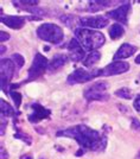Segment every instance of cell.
<instances>
[{
  "mask_svg": "<svg viewBox=\"0 0 140 159\" xmlns=\"http://www.w3.org/2000/svg\"><path fill=\"white\" fill-rule=\"evenodd\" d=\"M129 63L124 61H114L111 64L105 66L100 71V75L102 76H113V75H120L129 70Z\"/></svg>",
  "mask_w": 140,
  "mask_h": 159,
  "instance_id": "cell-7",
  "label": "cell"
},
{
  "mask_svg": "<svg viewBox=\"0 0 140 159\" xmlns=\"http://www.w3.org/2000/svg\"><path fill=\"white\" fill-rule=\"evenodd\" d=\"M5 49H6V48L4 47V45H1V55L5 52Z\"/></svg>",
  "mask_w": 140,
  "mask_h": 159,
  "instance_id": "cell-32",
  "label": "cell"
},
{
  "mask_svg": "<svg viewBox=\"0 0 140 159\" xmlns=\"http://www.w3.org/2000/svg\"><path fill=\"white\" fill-rule=\"evenodd\" d=\"M135 159H140V150H139V152H138V154H137V157H135Z\"/></svg>",
  "mask_w": 140,
  "mask_h": 159,
  "instance_id": "cell-33",
  "label": "cell"
},
{
  "mask_svg": "<svg viewBox=\"0 0 140 159\" xmlns=\"http://www.w3.org/2000/svg\"><path fill=\"white\" fill-rule=\"evenodd\" d=\"M101 58V53L99 51H92V52L88 55L87 57L83 60V66H95Z\"/></svg>",
  "mask_w": 140,
  "mask_h": 159,
  "instance_id": "cell-18",
  "label": "cell"
},
{
  "mask_svg": "<svg viewBox=\"0 0 140 159\" xmlns=\"http://www.w3.org/2000/svg\"><path fill=\"white\" fill-rule=\"evenodd\" d=\"M11 60L13 61L14 66H16V68H17L18 70L24 66V57H23L20 53H13V55L11 56Z\"/></svg>",
  "mask_w": 140,
  "mask_h": 159,
  "instance_id": "cell-22",
  "label": "cell"
},
{
  "mask_svg": "<svg viewBox=\"0 0 140 159\" xmlns=\"http://www.w3.org/2000/svg\"><path fill=\"white\" fill-rule=\"evenodd\" d=\"M118 4L119 2H116V1H99V0L90 1V2H88V12H97L100 10L114 6V5H118Z\"/></svg>",
  "mask_w": 140,
  "mask_h": 159,
  "instance_id": "cell-16",
  "label": "cell"
},
{
  "mask_svg": "<svg viewBox=\"0 0 140 159\" xmlns=\"http://www.w3.org/2000/svg\"><path fill=\"white\" fill-rule=\"evenodd\" d=\"M75 38L80 42L84 50H88L90 52L101 48L106 42L103 33L87 27H77V30H75Z\"/></svg>",
  "mask_w": 140,
  "mask_h": 159,
  "instance_id": "cell-2",
  "label": "cell"
},
{
  "mask_svg": "<svg viewBox=\"0 0 140 159\" xmlns=\"http://www.w3.org/2000/svg\"><path fill=\"white\" fill-rule=\"evenodd\" d=\"M101 70H90L88 71L86 69L79 68L74 70L73 73L68 76L67 82L69 84H77V83H86L88 81H92L94 77L100 75Z\"/></svg>",
  "mask_w": 140,
  "mask_h": 159,
  "instance_id": "cell-6",
  "label": "cell"
},
{
  "mask_svg": "<svg viewBox=\"0 0 140 159\" xmlns=\"http://www.w3.org/2000/svg\"><path fill=\"white\" fill-rule=\"evenodd\" d=\"M14 138H17V139H21L23 141H25L27 145H31V139L27 137L25 133L21 132V131H17V133L14 134Z\"/></svg>",
  "mask_w": 140,
  "mask_h": 159,
  "instance_id": "cell-24",
  "label": "cell"
},
{
  "mask_svg": "<svg viewBox=\"0 0 140 159\" xmlns=\"http://www.w3.org/2000/svg\"><path fill=\"white\" fill-rule=\"evenodd\" d=\"M20 159H32V158H31L30 156H23V157H21Z\"/></svg>",
  "mask_w": 140,
  "mask_h": 159,
  "instance_id": "cell-31",
  "label": "cell"
},
{
  "mask_svg": "<svg viewBox=\"0 0 140 159\" xmlns=\"http://www.w3.org/2000/svg\"><path fill=\"white\" fill-rule=\"evenodd\" d=\"M67 62H68L67 55H64V53H56L52 57L51 62H49L47 71L49 73H56L57 70H60L61 68H63V66H65Z\"/></svg>",
  "mask_w": 140,
  "mask_h": 159,
  "instance_id": "cell-14",
  "label": "cell"
},
{
  "mask_svg": "<svg viewBox=\"0 0 140 159\" xmlns=\"http://www.w3.org/2000/svg\"><path fill=\"white\" fill-rule=\"evenodd\" d=\"M132 124H133V125H132L133 128H135V129H138V131H139L140 129V121H138L137 119H133L132 120Z\"/></svg>",
  "mask_w": 140,
  "mask_h": 159,
  "instance_id": "cell-27",
  "label": "cell"
},
{
  "mask_svg": "<svg viewBox=\"0 0 140 159\" xmlns=\"http://www.w3.org/2000/svg\"><path fill=\"white\" fill-rule=\"evenodd\" d=\"M26 18L19 16H1V23L13 30H19L25 25Z\"/></svg>",
  "mask_w": 140,
  "mask_h": 159,
  "instance_id": "cell-12",
  "label": "cell"
},
{
  "mask_svg": "<svg viewBox=\"0 0 140 159\" xmlns=\"http://www.w3.org/2000/svg\"><path fill=\"white\" fill-rule=\"evenodd\" d=\"M57 137H67L75 139L83 150L102 152L107 145V138L102 133L88 127L87 125H76L57 132Z\"/></svg>",
  "mask_w": 140,
  "mask_h": 159,
  "instance_id": "cell-1",
  "label": "cell"
},
{
  "mask_svg": "<svg viewBox=\"0 0 140 159\" xmlns=\"http://www.w3.org/2000/svg\"><path fill=\"white\" fill-rule=\"evenodd\" d=\"M124 33H125V30H124L122 25L119 24V23L113 24V25L111 26V29H109V37L114 40L118 39V38H120Z\"/></svg>",
  "mask_w": 140,
  "mask_h": 159,
  "instance_id": "cell-19",
  "label": "cell"
},
{
  "mask_svg": "<svg viewBox=\"0 0 140 159\" xmlns=\"http://www.w3.org/2000/svg\"><path fill=\"white\" fill-rule=\"evenodd\" d=\"M37 36L44 42L51 44H60L64 39V32L56 24L52 23H44L37 29Z\"/></svg>",
  "mask_w": 140,
  "mask_h": 159,
  "instance_id": "cell-3",
  "label": "cell"
},
{
  "mask_svg": "<svg viewBox=\"0 0 140 159\" xmlns=\"http://www.w3.org/2000/svg\"><path fill=\"white\" fill-rule=\"evenodd\" d=\"M133 106H134V109H135L137 112H139V113H140V95H138V96L135 98V100H134Z\"/></svg>",
  "mask_w": 140,
  "mask_h": 159,
  "instance_id": "cell-25",
  "label": "cell"
},
{
  "mask_svg": "<svg viewBox=\"0 0 140 159\" xmlns=\"http://www.w3.org/2000/svg\"><path fill=\"white\" fill-rule=\"evenodd\" d=\"M135 52H137V47H134L132 44H128V43H124L118 49V51L114 53V61H121L124 58H128V57L133 56Z\"/></svg>",
  "mask_w": 140,
  "mask_h": 159,
  "instance_id": "cell-13",
  "label": "cell"
},
{
  "mask_svg": "<svg viewBox=\"0 0 140 159\" xmlns=\"http://www.w3.org/2000/svg\"><path fill=\"white\" fill-rule=\"evenodd\" d=\"M115 95L118 98H121V99H126V100L132 99V92H131L129 88H126V87H124V88H121L119 90H116Z\"/></svg>",
  "mask_w": 140,
  "mask_h": 159,
  "instance_id": "cell-21",
  "label": "cell"
},
{
  "mask_svg": "<svg viewBox=\"0 0 140 159\" xmlns=\"http://www.w3.org/2000/svg\"><path fill=\"white\" fill-rule=\"evenodd\" d=\"M10 39V34L7 32H5V31H1L0 32V40L1 42H5V40H8Z\"/></svg>",
  "mask_w": 140,
  "mask_h": 159,
  "instance_id": "cell-26",
  "label": "cell"
},
{
  "mask_svg": "<svg viewBox=\"0 0 140 159\" xmlns=\"http://www.w3.org/2000/svg\"><path fill=\"white\" fill-rule=\"evenodd\" d=\"M49 68V61L47 57H44L43 55H40L39 52H37L34 55V58L32 64L29 69V75H27V81H34V80L39 79L43 74L45 73Z\"/></svg>",
  "mask_w": 140,
  "mask_h": 159,
  "instance_id": "cell-5",
  "label": "cell"
},
{
  "mask_svg": "<svg viewBox=\"0 0 140 159\" xmlns=\"http://www.w3.org/2000/svg\"><path fill=\"white\" fill-rule=\"evenodd\" d=\"M61 21L64 25H67L68 27L74 29V30H77L76 26H77V24H80V18L75 17L73 14H64V16L61 17Z\"/></svg>",
  "mask_w": 140,
  "mask_h": 159,
  "instance_id": "cell-17",
  "label": "cell"
},
{
  "mask_svg": "<svg viewBox=\"0 0 140 159\" xmlns=\"http://www.w3.org/2000/svg\"><path fill=\"white\" fill-rule=\"evenodd\" d=\"M80 25L92 29H102L108 25V19L103 16H89L80 18Z\"/></svg>",
  "mask_w": 140,
  "mask_h": 159,
  "instance_id": "cell-9",
  "label": "cell"
},
{
  "mask_svg": "<svg viewBox=\"0 0 140 159\" xmlns=\"http://www.w3.org/2000/svg\"><path fill=\"white\" fill-rule=\"evenodd\" d=\"M68 52H69V58L73 62H80L84 58V49L82 48L80 42L73 38L68 44Z\"/></svg>",
  "mask_w": 140,
  "mask_h": 159,
  "instance_id": "cell-11",
  "label": "cell"
},
{
  "mask_svg": "<svg viewBox=\"0 0 140 159\" xmlns=\"http://www.w3.org/2000/svg\"><path fill=\"white\" fill-rule=\"evenodd\" d=\"M30 108H31V113L29 114V120L32 124H37L42 120L47 119L50 116V114H51L50 109H47V108H45V107L39 105V103H32L30 106Z\"/></svg>",
  "mask_w": 140,
  "mask_h": 159,
  "instance_id": "cell-8",
  "label": "cell"
},
{
  "mask_svg": "<svg viewBox=\"0 0 140 159\" xmlns=\"http://www.w3.org/2000/svg\"><path fill=\"white\" fill-rule=\"evenodd\" d=\"M107 88H108L107 81H99L88 87L83 95L88 101H106L108 100V94L106 93Z\"/></svg>",
  "mask_w": 140,
  "mask_h": 159,
  "instance_id": "cell-4",
  "label": "cell"
},
{
  "mask_svg": "<svg viewBox=\"0 0 140 159\" xmlns=\"http://www.w3.org/2000/svg\"><path fill=\"white\" fill-rule=\"evenodd\" d=\"M7 158H8V154H7V152H5L4 147H1V159H7Z\"/></svg>",
  "mask_w": 140,
  "mask_h": 159,
  "instance_id": "cell-28",
  "label": "cell"
},
{
  "mask_svg": "<svg viewBox=\"0 0 140 159\" xmlns=\"http://www.w3.org/2000/svg\"><path fill=\"white\" fill-rule=\"evenodd\" d=\"M16 114V111L13 107L10 106V103H7L5 100H1V116H13Z\"/></svg>",
  "mask_w": 140,
  "mask_h": 159,
  "instance_id": "cell-20",
  "label": "cell"
},
{
  "mask_svg": "<svg viewBox=\"0 0 140 159\" xmlns=\"http://www.w3.org/2000/svg\"><path fill=\"white\" fill-rule=\"evenodd\" d=\"M16 73V66L11 58H2L1 60V77H6L11 81Z\"/></svg>",
  "mask_w": 140,
  "mask_h": 159,
  "instance_id": "cell-15",
  "label": "cell"
},
{
  "mask_svg": "<svg viewBox=\"0 0 140 159\" xmlns=\"http://www.w3.org/2000/svg\"><path fill=\"white\" fill-rule=\"evenodd\" d=\"M84 150H83V148H82V150H79V151H77V153H76V156H77V157H80V156H83V154H84Z\"/></svg>",
  "mask_w": 140,
  "mask_h": 159,
  "instance_id": "cell-29",
  "label": "cell"
},
{
  "mask_svg": "<svg viewBox=\"0 0 140 159\" xmlns=\"http://www.w3.org/2000/svg\"><path fill=\"white\" fill-rule=\"evenodd\" d=\"M10 95H11V98L13 100L14 105H16V108H19L20 103H21V95H20L19 93H17V92H14V90H11V92H10Z\"/></svg>",
  "mask_w": 140,
  "mask_h": 159,
  "instance_id": "cell-23",
  "label": "cell"
},
{
  "mask_svg": "<svg viewBox=\"0 0 140 159\" xmlns=\"http://www.w3.org/2000/svg\"><path fill=\"white\" fill-rule=\"evenodd\" d=\"M135 63H137V64H140V53L137 56V58H135Z\"/></svg>",
  "mask_w": 140,
  "mask_h": 159,
  "instance_id": "cell-30",
  "label": "cell"
},
{
  "mask_svg": "<svg viewBox=\"0 0 140 159\" xmlns=\"http://www.w3.org/2000/svg\"><path fill=\"white\" fill-rule=\"evenodd\" d=\"M129 11H131V4L124 2V4H120V6L116 7L115 10L107 12V17L119 21L120 24H127V16Z\"/></svg>",
  "mask_w": 140,
  "mask_h": 159,
  "instance_id": "cell-10",
  "label": "cell"
}]
</instances>
